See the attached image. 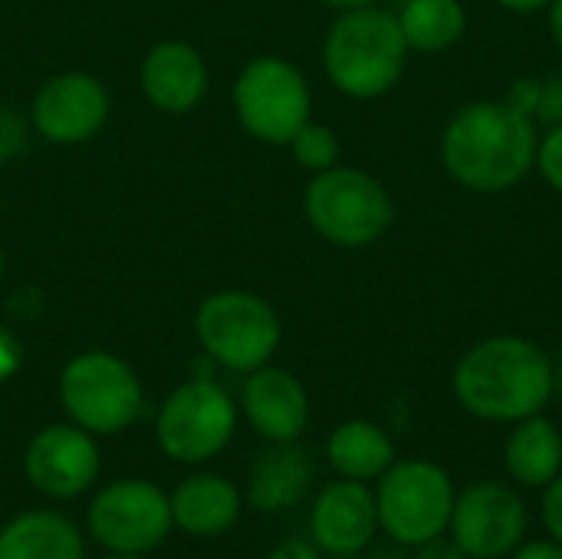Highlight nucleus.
<instances>
[{
  "instance_id": "obj_21",
  "label": "nucleus",
  "mask_w": 562,
  "mask_h": 559,
  "mask_svg": "<svg viewBox=\"0 0 562 559\" xmlns=\"http://www.w3.org/2000/svg\"><path fill=\"white\" fill-rule=\"evenodd\" d=\"M504 465L517 484L537 488V491L547 488L557 474H562L560 428L543 415H530L517 422L504 448Z\"/></svg>"
},
{
  "instance_id": "obj_7",
  "label": "nucleus",
  "mask_w": 562,
  "mask_h": 559,
  "mask_svg": "<svg viewBox=\"0 0 562 559\" xmlns=\"http://www.w3.org/2000/svg\"><path fill=\"white\" fill-rule=\"evenodd\" d=\"M454 481L451 474L425 458L395 461L375 488L379 527L392 544L422 547L438 534H448L454 511Z\"/></svg>"
},
{
  "instance_id": "obj_11",
  "label": "nucleus",
  "mask_w": 562,
  "mask_h": 559,
  "mask_svg": "<svg viewBox=\"0 0 562 559\" xmlns=\"http://www.w3.org/2000/svg\"><path fill=\"white\" fill-rule=\"evenodd\" d=\"M448 530L468 559L510 557L527 534V504L514 488L481 481L454 497Z\"/></svg>"
},
{
  "instance_id": "obj_37",
  "label": "nucleus",
  "mask_w": 562,
  "mask_h": 559,
  "mask_svg": "<svg viewBox=\"0 0 562 559\" xmlns=\"http://www.w3.org/2000/svg\"><path fill=\"white\" fill-rule=\"evenodd\" d=\"M553 395H560L562 399V359L560 366H553Z\"/></svg>"
},
{
  "instance_id": "obj_24",
  "label": "nucleus",
  "mask_w": 562,
  "mask_h": 559,
  "mask_svg": "<svg viewBox=\"0 0 562 559\" xmlns=\"http://www.w3.org/2000/svg\"><path fill=\"white\" fill-rule=\"evenodd\" d=\"M26 132H30L26 119L16 109L0 105V165H7L26 152Z\"/></svg>"
},
{
  "instance_id": "obj_38",
  "label": "nucleus",
  "mask_w": 562,
  "mask_h": 559,
  "mask_svg": "<svg viewBox=\"0 0 562 559\" xmlns=\"http://www.w3.org/2000/svg\"><path fill=\"white\" fill-rule=\"evenodd\" d=\"M102 559H145V557H138V554H112V550H105V557Z\"/></svg>"
},
{
  "instance_id": "obj_39",
  "label": "nucleus",
  "mask_w": 562,
  "mask_h": 559,
  "mask_svg": "<svg viewBox=\"0 0 562 559\" xmlns=\"http://www.w3.org/2000/svg\"><path fill=\"white\" fill-rule=\"evenodd\" d=\"M0 283H3V250H0Z\"/></svg>"
},
{
  "instance_id": "obj_3",
  "label": "nucleus",
  "mask_w": 562,
  "mask_h": 559,
  "mask_svg": "<svg viewBox=\"0 0 562 559\" xmlns=\"http://www.w3.org/2000/svg\"><path fill=\"white\" fill-rule=\"evenodd\" d=\"M323 63L333 86L352 99H379L405 72L408 43L398 16L382 7L342 10L323 43Z\"/></svg>"
},
{
  "instance_id": "obj_31",
  "label": "nucleus",
  "mask_w": 562,
  "mask_h": 559,
  "mask_svg": "<svg viewBox=\"0 0 562 559\" xmlns=\"http://www.w3.org/2000/svg\"><path fill=\"white\" fill-rule=\"evenodd\" d=\"M537 96H540V79H517V82H514V89H510V96H507V102H510V105H517L520 112L533 115V109H537Z\"/></svg>"
},
{
  "instance_id": "obj_20",
  "label": "nucleus",
  "mask_w": 562,
  "mask_h": 559,
  "mask_svg": "<svg viewBox=\"0 0 562 559\" xmlns=\"http://www.w3.org/2000/svg\"><path fill=\"white\" fill-rule=\"evenodd\" d=\"M326 458L339 478L366 484V481H379L395 465V445L382 425L352 418L329 435Z\"/></svg>"
},
{
  "instance_id": "obj_15",
  "label": "nucleus",
  "mask_w": 562,
  "mask_h": 559,
  "mask_svg": "<svg viewBox=\"0 0 562 559\" xmlns=\"http://www.w3.org/2000/svg\"><path fill=\"white\" fill-rule=\"evenodd\" d=\"M240 412L250 428L270 445L296 441L310 425V395L293 372L267 362L247 372V382L240 389Z\"/></svg>"
},
{
  "instance_id": "obj_27",
  "label": "nucleus",
  "mask_w": 562,
  "mask_h": 559,
  "mask_svg": "<svg viewBox=\"0 0 562 559\" xmlns=\"http://www.w3.org/2000/svg\"><path fill=\"white\" fill-rule=\"evenodd\" d=\"M23 359H26V349L16 339V333L0 326V382H10L23 369Z\"/></svg>"
},
{
  "instance_id": "obj_34",
  "label": "nucleus",
  "mask_w": 562,
  "mask_h": 559,
  "mask_svg": "<svg viewBox=\"0 0 562 559\" xmlns=\"http://www.w3.org/2000/svg\"><path fill=\"white\" fill-rule=\"evenodd\" d=\"M369 559H415L412 554V547H405V544H395V547H385V550H375Z\"/></svg>"
},
{
  "instance_id": "obj_29",
  "label": "nucleus",
  "mask_w": 562,
  "mask_h": 559,
  "mask_svg": "<svg viewBox=\"0 0 562 559\" xmlns=\"http://www.w3.org/2000/svg\"><path fill=\"white\" fill-rule=\"evenodd\" d=\"M415 559H468V554L458 547V540H454V537L438 534V537H431L428 544L415 547Z\"/></svg>"
},
{
  "instance_id": "obj_26",
  "label": "nucleus",
  "mask_w": 562,
  "mask_h": 559,
  "mask_svg": "<svg viewBox=\"0 0 562 559\" xmlns=\"http://www.w3.org/2000/svg\"><path fill=\"white\" fill-rule=\"evenodd\" d=\"M533 122H543V125H562V76L540 79V96H537Z\"/></svg>"
},
{
  "instance_id": "obj_2",
  "label": "nucleus",
  "mask_w": 562,
  "mask_h": 559,
  "mask_svg": "<svg viewBox=\"0 0 562 559\" xmlns=\"http://www.w3.org/2000/svg\"><path fill=\"white\" fill-rule=\"evenodd\" d=\"M451 385L474 418L517 425L553 399V362L524 336H494L464 353Z\"/></svg>"
},
{
  "instance_id": "obj_28",
  "label": "nucleus",
  "mask_w": 562,
  "mask_h": 559,
  "mask_svg": "<svg viewBox=\"0 0 562 559\" xmlns=\"http://www.w3.org/2000/svg\"><path fill=\"white\" fill-rule=\"evenodd\" d=\"M543 524H547L550 537L562 544V474H557L543 488Z\"/></svg>"
},
{
  "instance_id": "obj_33",
  "label": "nucleus",
  "mask_w": 562,
  "mask_h": 559,
  "mask_svg": "<svg viewBox=\"0 0 562 559\" xmlns=\"http://www.w3.org/2000/svg\"><path fill=\"white\" fill-rule=\"evenodd\" d=\"M501 7H507V10H514V13H533V10H543V7H550L553 0H497Z\"/></svg>"
},
{
  "instance_id": "obj_14",
  "label": "nucleus",
  "mask_w": 562,
  "mask_h": 559,
  "mask_svg": "<svg viewBox=\"0 0 562 559\" xmlns=\"http://www.w3.org/2000/svg\"><path fill=\"white\" fill-rule=\"evenodd\" d=\"M379 534L375 491L362 481H336L319 491L310 514V540L329 557H356Z\"/></svg>"
},
{
  "instance_id": "obj_30",
  "label": "nucleus",
  "mask_w": 562,
  "mask_h": 559,
  "mask_svg": "<svg viewBox=\"0 0 562 559\" xmlns=\"http://www.w3.org/2000/svg\"><path fill=\"white\" fill-rule=\"evenodd\" d=\"M267 559H323V550L313 544V540H300V537H293V540H283V544H277Z\"/></svg>"
},
{
  "instance_id": "obj_6",
  "label": "nucleus",
  "mask_w": 562,
  "mask_h": 559,
  "mask_svg": "<svg viewBox=\"0 0 562 559\" xmlns=\"http://www.w3.org/2000/svg\"><path fill=\"white\" fill-rule=\"evenodd\" d=\"M194 333L211 362L247 376L273 359L280 346V316L250 290H217L201 300Z\"/></svg>"
},
{
  "instance_id": "obj_36",
  "label": "nucleus",
  "mask_w": 562,
  "mask_h": 559,
  "mask_svg": "<svg viewBox=\"0 0 562 559\" xmlns=\"http://www.w3.org/2000/svg\"><path fill=\"white\" fill-rule=\"evenodd\" d=\"M323 3L333 7V10H356V7H369L375 0H323Z\"/></svg>"
},
{
  "instance_id": "obj_8",
  "label": "nucleus",
  "mask_w": 562,
  "mask_h": 559,
  "mask_svg": "<svg viewBox=\"0 0 562 559\" xmlns=\"http://www.w3.org/2000/svg\"><path fill=\"white\" fill-rule=\"evenodd\" d=\"M237 432L234 399L207 376L181 382L158 409V448L178 465H204L217 458Z\"/></svg>"
},
{
  "instance_id": "obj_9",
  "label": "nucleus",
  "mask_w": 562,
  "mask_h": 559,
  "mask_svg": "<svg viewBox=\"0 0 562 559\" xmlns=\"http://www.w3.org/2000/svg\"><path fill=\"white\" fill-rule=\"evenodd\" d=\"M310 82L283 56L250 59L234 82V112L240 125L267 145H290L310 122Z\"/></svg>"
},
{
  "instance_id": "obj_10",
  "label": "nucleus",
  "mask_w": 562,
  "mask_h": 559,
  "mask_svg": "<svg viewBox=\"0 0 562 559\" xmlns=\"http://www.w3.org/2000/svg\"><path fill=\"white\" fill-rule=\"evenodd\" d=\"M89 537L112 554H151L158 550L171 524V501L168 494L142 478H122L95 491L86 511Z\"/></svg>"
},
{
  "instance_id": "obj_12",
  "label": "nucleus",
  "mask_w": 562,
  "mask_h": 559,
  "mask_svg": "<svg viewBox=\"0 0 562 559\" xmlns=\"http://www.w3.org/2000/svg\"><path fill=\"white\" fill-rule=\"evenodd\" d=\"M102 455L95 435L66 422L40 428L23 455L26 481L49 501H76L99 481Z\"/></svg>"
},
{
  "instance_id": "obj_22",
  "label": "nucleus",
  "mask_w": 562,
  "mask_h": 559,
  "mask_svg": "<svg viewBox=\"0 0 562 559\" xmlns=\"http://www.w3.org/2000/svg\"><path fill=\"white\" fill-rule=\"evenodd\" d=\"M398 26L408 49L445 53L464 36L468 13L461 0H408L398 13Z\"/></svg>"
},
{
  "instance_id": "obj_16",
  "label": "nucleus",
  "mask_w": 562,
  "mask_h": 559,
  "mask_svg": "<svg viewBox=\"0 0 562 559\" xmlns=\"http://www.w3.org/2000/svg\"><path fill=\"white\" fill-rule=\"evenodd\" d=\"M138 82L158 112L184 115L207 92V63L198 46L184 40H161L145 53Z\"/></svg>"
},
{
  "instance_id": "obj_1",
  "label": "nucleus",
  "mask_w": 562,
  "mask_h": 559,
  "mask_svg": "<svg viewBox=\"0 0 562 559\" xmlns=\"http://www.w3.org/2000/svg\"><path fill=\"white\" fill-rule=\"evenodd\" d=\"M537 122L507 99L471 102L454 112L441 135L448 175L481 194L514 188L537 165Z\"/></svg>"
},
{
  "instance_id": "obj_4",
  "label": "nucleus",
  "mask_w": 562,
  "mask_h": 559,
  "mask_svg": "<svg viewBox=\"0 0 562 559\" xmlns=\"http://www.w3.org/2000/svg\"><path fill=\"white\" fill-rule=\"evenodd\" d=\"M303 208L313 231L346 250L372 247L395 221V201L389 188L369 171L342 165L313 175Z\"/></svg>"
},
{
  "instance_id": "obj_5",
  "label": "nucleus",
  "mask_w": 562,
  "mask_h": 559,
  "mask_svg": "<svg viewBox=\"0 0 562 559\" xmlns=\"http://www.w3.org/2000/svg\"><path fill=\"white\" fill-rule=\"evenodd\" d=\"M59 402L72 425L99 438L132 428L145 409V392L135 369L122 356L89 349L63 366Z\"/></svg>"
},
{
  "instance_id": "obj_40",
  "label": "nucleus",
  "mask_w": 562,
  "mask_h": 559,
  "mask_svg": "<svg viewBox=\"0 0 562 559\" xmlns=\"http://www.w3.org/2000/svg\"><path fill=\"white\" fill-rule=\"evenodd\" d=\"M333 559H362V554H356V557H333Z\"/></svg>"
},
{
  "instance_id": "obj_41",
  "label": "nucleus",
  "mask_w": 562,
  "mask_h": 559,
  "mask_svg": "<svg viewBox=\"0 0 562 559\" xmlns=\"http://www.w3.org/2000/svg\"><path fill=\"white\" fill-rule=\"evenodd\" d=\"M0 208H3V194H0Z\"/></svg>"
},
{
  "instance_id": "obj_17",
  "label": "nucleus",
  "mask_w": 562,
  "mask_h": 559,
  "mask_svg": "<svg viewBox=\"0 0 562 559\" xmlns=\"http://www.w3.org/2000/svg\"><path fill=\"white\" fill-rule=\"evenodd\" d=\"M171 524L188 537H221L240 521V491L221 474H191L171 491Z\"/></svg>"
},
{
  "instance_id": "obj_19",
  "label": "nucleus",
  "mask_w": 562,
  "mask_h": 559,
  "mask_svg": "<svg viewBox=\"0 0 562 559\" xmlns=\"http://www.w3.org/2000/svg\"><path fill=\"white\" fill-rule=\"evenodd\" d=\"M0 559H86V540L56 511H23L0 530Z\"/></svg>"
},
{
  "instance_id": "obj_23",
  "label": "nucleus",
  "mask_w": 562,
  "mask_h": 559,
  "mask_svg": "<svg viewBox=\"0 0 562 559\" xmlns=\"http://www.w3.org/2000/svg\"><path fill=\"white\" fill-rule=\"evenodd\" d=\"M290 152H293V158H296L300 168L319 175V171H329L339 161V138H336V132L329 125L306 122L290 138Z\"/></svg>"
},
{
  "instance_id": "obj_13",
  "label": "nucleus",
  "mask_w": 562,
  "mask_h": 559,
  "mask_svg": "<svg viewBox=\"0 0 562 559\" xmlns=\"http://www.w3.org/2000/svg\"><path fill=\"white\" fill-rule=\"evenodd\" d=\"M30 122L53 145H82L105 128L109 92L92 72H56L36 89Z\"/></svg>"
},
{
  "instance_id": "obj_32",
  "label": "nucleus",
  "mask_w": 562,
  "mask_h": 559,
  "mask_svg": "<svg viewBox=\"0 0 562 559\" xmlns=\"http://www.w3.org/2000/svg\"><path fill=\"white\" fill-rule=\"evenodd\" d=\"M510 559H562V544L557 540H533V544H520Z\"/></svg>"
},
{
  "instance_id": "obj_18",
  "label": "nucleus",
  "mask_w": 562,
  "mask_h": 559,
  "mask_svg": "<svg viewBox=\"0 0 562 559\" xmlns=\"http://www.w3.org/2000/svg\"><path fill=\"white\" fill-rule=\"evenodd\" d=\"M313 488V458L296 441L270 445L250 468L247 501L254 511L277 514L296 507Z\"/></svg>"
},
{
  "instance_id": "obj_25",
  "label": "nucleus",
  "mask_w": 562,
  "mask_h": 559,
  "mask_svg": "<svg viewBox=\"0 0 562 559\" xmlns=\"http://www.w3.org/2000/svg\"><path fill=\"white\" fill-rule=\"evenodd\" d=\"M537 165L547 185L562 194V125H550V132L537 145Z\"/></svg>"
},
{
  "instance_id": "obj_35",
  "label": "nucleus",
  "mask_w": 562,
  "mask_h": 559,
  "mask_svg": "<svg viewBox=\"0 0 562 559\" xmlns=\"http://www.w3.org/2000/svg\"><path fill=\"white\" fill-rule=\"evenodd\" d=\"M550 30H553V40L562 49V0H553L550 3Z\"/></svg>"
}]
</instances>
